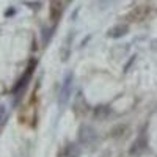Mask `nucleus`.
Here are the masks:
<instances>
[{
  "mask_svg": "<svg viewBox=\"0 0 157 157\" xmlns=\"http://www.w3.org/2000/svg\"><path fill=\"white\" fill-rule=\"evenodd\" d=\"M109 113H110V107H107V105H99L94 109V118H98V120L107 118Z\"/></svg>",
  "mask_w": 157,
  "mask_h": 157,
  "instance_id": "nucleus-3",
  "label": "nucleus"
},
{
  "mask_svg": "<svg viewBox=\"0 0 157 157\" xmlns=\"http://www.w3.org/2000/svg\"><path fill=\"white\" fill-rule=\"evenodd\" d=\"M78 141L82 143V145H91V143L96 141V132L93 127L90 126H80L78 129Z\"/></svg>",
  "mask_w": 157,
  "mask_h": 157,
  "instance_id": "nucleus-1",
  "label": "nucleus"
},
{
  "mask_svg": "<svg viewBox=\"0 0 157 157\" xmlns=\"http://www.w3.org/2000/svg\"><path fill=\"white\" fill-rule=\"evenodd\" d=\"M127 32H129V27H127V25H118V27H115V29L110 30L109 35H110L112 38H121V36H124Z\"/></svg>",
  "mask_w": 157,
  "mask_h": 157,
  "instance_id": "nucleus-2",
  "label": "nucleus"
}]
</instances>
